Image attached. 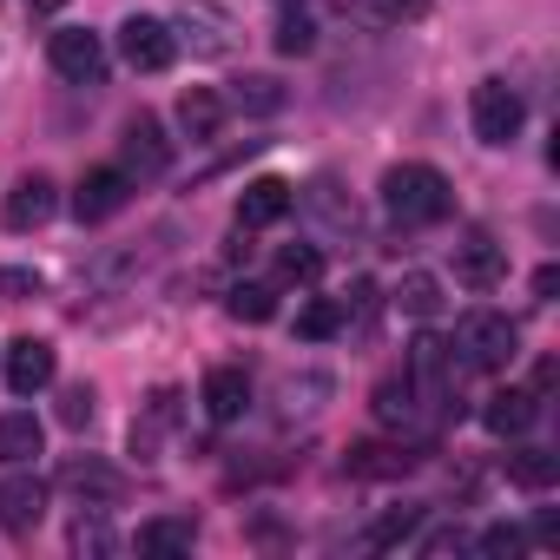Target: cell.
I'll list each match as a JSON object with an SVG mask.
<instances>
[{
  "instance_id": "obj_31",
  "label": "cell",
  "mask_w": 560,
  "mask_h": 560,
  "mask_svg": "<svg viewBox=\"0 0 560 560\" xmlns=\"http://www.w3.org/2000/svg\"><path fill=\"white\" fill-rule=\"evenodd\" d=\"M363 8V21H376V27H416L422 14H429V0H357Z\"/></svg>"
},
{
  "instance_id": "obj_6",
  "label": "cell",
  "mask_w": 560,
  "mask_h": 560,
  "mask_svg": "<svg viewBox=\"0 0 560 560\" xmlns=\"http://www.w3.org/2000/svg\"><path fill=\"white\" fill-rule=\"evenodd\" d=\"M119 172H126L132 185L172 172V139H165V126H159L152 113H139V119L126 126V139H119Z\"/></svg>"
},
{
  "instance_id": "obj_41",
  "label": "cell",
  "mask_w": 560,
  "mask_h": 560,
  "mask_svg": "<svg viewBox=\"0 0 560 560\" xmlns=\"http://www.w3.org/2000/svg\"><path fill=\"white\" fill-rule=\"evenodd\" d=\"M27 8H34V14H54V8H67V0H27Z\"/></svg>"
},
{
  "instance_id": "obj_15",
  "label": "cell",
  "mask_w": 560,
  "mask_h": 560,
  "mask_svg": "<svg viewBox=\"0 0 560 560\" xmlns=\"http://www.w3.org/2000/svg\"><path fill=\"white\" fill-rule=\"evenodd\" d=\"M416 462H422V448H402V442H357L343 468H350L357 481H396V475H409Z\"/></svg>"
},
{
  "instance_id": "obj_10",
  "label": "cell",
  "mask_w": 560,
  "mask_h": 560,
  "mask_svg": "<svg viewBox=\"0 0 560 560\" xmlns=\"http://www.w3.org/2000/svg\"><path fill=\"white\" fill-rule=\"evenodd\" d=\"M60 488L80 494V508H113L126 494V475L100 455H73V462H60Z\"/></svg>"
},
{
  "instance_id": "obj_39",
  "label": "cell",
  "mask_w": 560,
  "mask_h": 560,
  "mask_svg": "<svg viewBox=\"0 0 560 560\" xmlns=\"http://www.w3.org/2000/svg\"><path fill=\"white\" fill-rule=\"evenodd\" d=\"M343 311H357V330H370V317H376V284H357L350 298H337Z\"/></svg>"
},
{
  "instance_id": "obj_3",
  "label": "cell",
  "mask_w": 560,
  "mask_h": 560,
  "mask_svg": "<svg viewBox=\"0 0 560 560\" xmlns=\"http://www.w3.org/2000/svg\"><path fill=\"white\" fill-rule=\"evenodd\" d=\"M165 27L178 47H191V60H231L237 54V21L224 8H211V0H185Z\"/></svg>"
},
{
  "instance_id": "obj_26",
  "label": "cell",
  "mask_w": 560,
  "mask_h": 560,
  "mask_svg": "<svg viewBox=\"0 0 560 560\" xmlns=\"http://www.w3.org/2000/svg\"><path fill=\"white\" fill-rule=\"evenodd\" d=\"M508 481H521V488L540 494V488L560 481V455H553V448H514V455H508Z\"/></svg>"
},
{
  "instance_id": "obj_12",
  "label": "cell",
  "mask_w": 560,
  "mask_h": 560,
  "mask_svg": "<svg viewBox=\"0 0 560 560\" xmlns=\"http://www.w3.org/2000/svg\"><path fill=\"white\" fill-rule=\"evenodd\" d=\"M455 277L468 291H494L501 277H508V250L488 237V231H468L462 244H455Z\"/></svg>"
},
{
  "instance_id": "obj_30",
  "label": "cell",
  "mask_w": 560,
  "mask_h": 560,
  "mask_svg": "<svg viewBox=\"0 0 560 560\" xmlns=\"http://www.w3.org/2000/svg\"><path fill=\"white\" fill-rule=\"evenodd\" d=\"M396 304H402L409 317H435V311H442V284H435L429 270H409L402 291H396Z\"/></svg>"
},
{
  "instance_id": "obj_7",
  "label": "cell",
  "mask_w": 560,
  "mask_h": 560,
  "mask_svg": "<svg viewBox=\"0 0 560 560\" xmlns=\"http://www.w3.org/2000/svg\"><path fill=\"white\" fill-rule=\"evenodd\" d=\"M119 54H126V67H132V73H165V67L178 60V40H172V27H165V21L132 14V21L119 27Z\"/></svg>"
},
{
  "instance_id": "obj_23",
  "label": "cell",
  "mask_w": 560,
  "mask_h": 560,
  "mask_svg": "<svg viewBox=\"0 0 560 560\" xmlns=\"http://www.w3.org/2000/svg\"><path fill=\"white\" fill-rule=\"evenodd\" d=\"M178 126H185L191 139H218V126H224V100H218L211 86L178 93Z\"/></svg>"
},
{
  "instance_id": "obj_2",
  "label": "cell",
  "mask_w": 560,
  "mask_h": 560,
  "mask_svg": "<svg viewBox=\"0 0 560 560\" xmlns=\"http://www.w3.org/2000/svg\"><path fill=\"white\" fill-rule=\"evenodd\" d=\"M448 357H455L462 370H475V376H501V370L521 357V330H514L501 311H468V317L455 324Z\"/></svg>"
},
{
  "instance_id": "obj_38",
  "label": "cell",
  "mask_w": 560,
  "mask_h": 560,
  "mask_svg": "<svg viewBox=\"0 0 560 560\" xmlns=\"http://www.w3.org/2000/svg\"><path fill=\"white\" fill-rule=\"evenodd\" d=\"M468 547H475V534H462V527H442V534H429V540H422V553H429V560H442V553H468Z\"/></svg>"
},
{
  "instance_id": "obj_17",
  "label": "cell",
  "mask_w": 560,
  "mask_h": 560,
  "mask_svg": "<svg viewBox=\"0 0 560 560\" xmlns=\"http://www.w3.org/2000/svg\"><path fill=\"white\" fill-rule=\"evenodd\" d=\"M534 416H540V396H534V389H494V396H488V409H481L488 435H501V442L527 435V429H534Z\"/></svg>"
},
{
  "instance_id": "obj_5",
  "label": "cell",
  "mask_w": 560,
  "mask_h": 560,
  "mask_svg": "<svg viewBox=\"0 0 560 560\" xmlns=\"http://www.w3.org/2000/svg\"><path fill=\"white\" fill-rule=\"evenodd\" d=\"M47 60H54V73L73 80V86H100V80H106V40H100L93 27H60V34L47 40Z\"/></svg>"
},
{
  "instance_id": "obj_34",
  "label": "cell",
  "mask_w": 560,
  "mask_h": 560,
  "mask_svg": "<svg viewBox=\"0 0 560 560\" xmlns=\"http://www.w3.org/2000/svg\"><path fill=\"white\" fill-rule=\"evenodd\" d=\"M93 402H100V396H93V383L60 389V422H67V429H86V422H93Z\"/></svg>"
},
{
  "instance_id": "obj_8",
  "label": "cell",
  "mask_w": 560,
  "mask_h": 560,
  "mask_svg": "<svg viewBox=\"0 0 560 560\" xmlns=\"http://www.w3.org/2000/svg\"><path fill=\"white\" fill-rule=\"evenodd\" d=\"M126 198H132V178H126L119 165H93V172L73 185V218H80V224H106L113 211H126Z\"/></svg>"
},
{
  "instance_id": "obj_28",
  "label": "cell",
  "mask_w": 560,
  "mask_h": 560,
  "mask_svg": "<svg viewBox=\"0 0 560 560\" xmlns=\"http://www.w3.org/2000/svg\"><path fill=\"white\" fill-rule=\"evenodd\" d=\"M224 311H231L237 324H270V317H277V291H270V284H237V291L224 298Z\"/></svg>"
},
{
  "instance_id": "obj_37",
  "label": "cell",
  "mask_w": 560,
  "mask_h": 560,
  "mask_svg": "<svg viewBox=\"0 0 560 560\" xmlns=\"http://www.w3.org/2000/svg\"><path fill=\"white\" fill-rule=\"evenodd\" d=\"M521 547H527L521 527H488V534H475V553H521Z\"/></svg>"
},
{
  "instance_id": "obj_25",
  "label": "cell",
  "mask_w": 560,
  "mask_h": 560,
  "mask_svg": "<svg viewBox=\"0 0 560 560\" xmlns=\"http://www.w3.org/2000/svg\"><path fill=\"white\" fill-rule=\"evenodd\" d=\"M172 422H178V396L159 389V396H152V416L132 422V455H139V462H159V435H165Z\"/></svg>"
},
{
  "instance_id": "obj_36",
  "label": "cell",
  "mask_w": 560,
  "mask_h": 560,
  "mask_svg": "<svg viewBox=\"0 0 560 560\" xmlns=\"http://www.w3.org/2000/svg\"><path fill=\"white\" fill-rule=\"evenodd\" d=\"M0 298H14V304L40 298V277H34V270H21V264H8V270H0Z\"/></svg>"
},
{
  "instance_id": "obj_32",
  "label": "cell",
  "mask_w": 560,
  "mask_h": 560,
  "mask_svg": "<svg viewBox=\"0 0 560 560\" xmlns=\"http://www.w3.org/2000/svg\"><path fill=\"white\" fill-rule=\"evenodd\" d=\"M317 270H324L317 244H284V250H277V277H284V284H311Z\"/></svg>"
},
{
  "instance_id": "obj_4",
  "label": "cell",
  "mask_w": 560,
  "mask_h": 560,
  "mask_svg": "<svg viewBox=\"0 0 560 560\" xmlns=\"http://www.w3.org/2000/svg\"><path fill=\"white\" fill-rule=\"evenodd\" d=\"M521 119H527V106H521V93L508 80H481L468 93V126H475L481 145H514L521 139Z\"/></svg>"
},
{
  "instance_id": "obj_40",
  "label": "cell",
  "mask_w": 560,
  "mask_h": 560,
  "mask_svg": "<svg viewBox=\"0 0 560 560\" xmlns=\"http://www.w3.org/2000/svg\"><path fill=\"white\" fill-rule=\"evenodd\" d=\"M553 284H560V270H553V264H540V270H534V298H553Z\"/></svg>"
},
{
  "instance_id": "obj_27",
  "label": "cell",
  "mask_w": 560,
  "mask_h": 560,
  "mask_svg": "<svg viewBox=\"0 0 560 560\" xmlns=\"http://www.w3.org/2000/svg\"><path fill=\"white\" fill-rule=\"evenodd\" d=\"M237 113H284V80H270V73H244L237 93H231Z\"/></svg>"
},
{
  "instance_id": "obj_18",
  "label": "cell",
  "mask_w": 560,
  "mask_h": 560,
  "mask_svg": "<svg viewBox=\"0 0 560 560\" xmlns=\"http://www.w3.org/2000/svg\"><path fill=\"white\" fill-rule=\"evenodd\" d=\"M304 211H311L324 231H337V237H357V224H363V218H357V205L343 198V185H337V178H311V185H304Z\"/></svg>"
},
{
  "instance_id": "obj_9",
  "label": "cell",
  "mask_w": 560,
  "mask_h": 560,
  "mask_svg": "<svg viewBox=\"0 0 560 560\" xmlns=\"http://www.w3.org/2000/svg\"><path fill=\"white\" fill-rule=\"evenodd\" d=\"M47 521V481L34 468H14L8 481H0V527L8 534H34Z\"/></svg>"
},
{
  "instance_id": "obj_22",
  "label": "cell",
  "mask_w": 560,
  "mask_h": 560,
  "mask_svg": "<svg viewBox=\"0 0 560 560\" xmlns=\"http://www.w3.org/2000/svg\"><path fill=\"white\" fill-rule=\"evenodd\" d=\"M191 540H198V521H191V514H159V521L139 527V553H152V560L191 553Z\"/></svg>"
},
{
  "instance_id": "obj_11",
  "label": "cell",
  "mask_w": 560,
  "mask_h": 560,
  "mask_svg": "<svg viewBox=\"0 0 560 560\" xmlns=\"http://www.w3.org/2000/svg\"><path fill=\"white\" fill-rule=\"evenodd\" d=\"M60 211V185L47 178V172H27L14 191H8V205H0V218H8V231H40L47 218Z\"/></svg>"
},
{
  "instance_id": "obj_21",
  "label": "cell",
  "mask_w": 560,
  "mask_h": 560,
  "mask_svg": "<svg viewBox=\"0 0 560 560\" xmlns=\"http://www.w3.org/2000/svg\"><path fill=\"white\" fill-rule=\"evenodd\" d=\"M429 521V501H402V508H389L370 534H363V553H389V547H402V540H416V527Z\"/></svg>"
},
{
  "instance_id": "obj_35",
  "label": "cell",
  "mask_w": 560,
  "mask_h": 560,
  "mask_svg": "<svg viewBox=\"0 0 560 560\" xmlns=\"http://www.w3.org/2000/svg\"><path fill=\"white\" fill-rule=\"evenodd\" d=\"M317 396H330V376H291L284 383V409L298 416V409H317Z\"/></svg>"
},
{
  "instance_id": "obj_13",
  "label": "cell",
  "mask_w": 560,
  "mask_h": 560,
  "mask_svg": "<svg viewBox=\"0 0 560 560\" xmlns=\"http://www.w3.org/2000/svg\"><path fill=\"white\" fill-rule=\"evenodd\" d=\"M54 370H60L54 343H40V337H14L8 343V389L14 396H40L54 383Z\"/></svg>"
},
{
  "instance_id": "obj_14",
  "label": "cell",
  "mask_w": 560,
  "mask_h": 560,
  "mask_svg": "<svg viewBox=\"0 0 560 560\" xmlns=\"http://www.w3.org/2000/svg\"><path fill=\"white\" fill-rule=\"evenodd\" d=\"M298 205V191L284 185V178H250L244 185V198H237V231H264V224H277Z\"/></svg>"
},
{
  "instance_id": "obj_33",
  "label": "cell",
  "mask_w": 560,
  "mask_h": 560,
  "mask_svg": "<svg viewBox=\"0 0 560 560\" xmlns=\"http://www.w3.org/2000/svg\"><path fill=\"white\" fill-rule=\"evenodd\" d=\"M73 547H80V553H113V534H106V508H93V514H80V521H73Z\"/></svg>"
},
{
  "instance_id": "obj_29",
  "label": "cell",
  "mask_w": 560,
  "mask_h": 560,
  "mask_svg": "<svg viewBox=\"0 0 560 560\" xmlns=\"http://www.w3.org/2000/svg\"><path fill=\"white\" fill-rule=\"evenodd\" d=\"M337 330H343V304H337V298H317V304L298 311V337H304V343H324V337H337Z\"/></svg>"
},
{
  "instance_id": "obj_24",
  "label": "cell",
  "mask_w": 560,
  "mask_h": 560,
  "mask_svg": "<svg viewBox=\"0 0 560 560\" xmlns=\"http://www.w3.org/2000/svg\"><path fill=\"white\" fill-rule=\"evenodd\" d=\"M277 54H317V21H311V8H304V0H298V8H291V0H277Z\"/></svg>"
},
{
  "instance_id": "obj_16",
  "label": "cell",
  "mask_w": 560,
  "mask_h": 560,
  "mask_svg": "<svg viewBox=\"0 0 560 560\" xmlns=\"http://www.w3.org/2000/svg\"><path fill=\"white\" fill-rule=\"evenodd\" d=\"M376 422H383V429H402V435H429V429H435V422H429V409L416 402L409 376H389V383L376 389Z\"/></svg>"
},
{
  "instance_id": "obj_19",
  "label": "cell",
  "mask_w": 560,
  "mask_h": 560,
  "mask_svg": "<svg viewBox=\"0 0 560 560\" xmlns=\"http://www.w3.org/2000/svg\"><path fill=\"white\" fill-rule=\"evenodd\" d=\"M244 409H250V376L244 370H211L205 376V416L211 422H244Z\"/></svg>"
},
{
  "instance_id": "obj_20",
  "label": "cell",
  "mask_w": 560,
  "mask_h": 560,
  "mask_svg": "<svg viewBox=\"0 0 560 560\" xmlns=\"http://www.w3.org/2000/svg\"><path fill=\"white\" fill-rule=\"evenodd\" d=\"M40 442H47V429H40L27 409H8V416H0V462H8V468H27V462L40 455Z\"/></svg>"
},
{
  "instance_id": "obj_1",
  "label": "cell",
  "mask_w": 560,
  "mask_h": 560,
  "mask_svg": "<svg viewBox=\"0 0 560 560\" xmlns=\"http://www.w3.org/2000/svg\"><path fill=\"white\" fill-rule=\"evenodd\" d=\"M383 205H389V218L409 231V224H442L448 211H455V185L435 172V165H396L389 178H383Z\"/></svg>"
}]
</instances>
